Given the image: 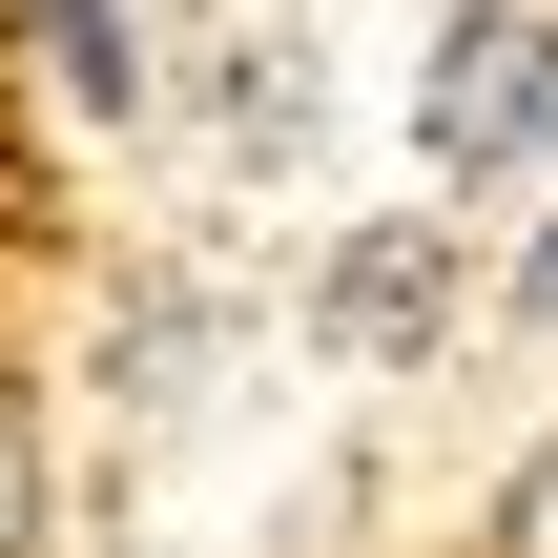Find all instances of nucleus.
Masks as SVG:
<instances>
[{
    "label": "nucleus",
    "mask_w": 558,
    "mask_h": 558,
    "mask_svg": "<svg viewBox=\"0 0 558 558\" xmlns=\"http://www.w3.org/2000/svg\"><path fill=\"white\" fill-rule=\"evenodd\" d=\"M558 145V0H456L414 62V166L435 186H518Z\"/></svg>",
    "instance_id": "1"
},
{
    "label": "nucleus",
    "mask_w": 558,
    "mask_h": 558,
    "mask_svg": "<svg viewBox=\"0 0 558 558\" xmlns=\"http://www.w3.org/2000/svg\"><path fill=\"white\" fill-rule=\"evenodd\" d=\"M435 331H456V228H435V207H373V228L311 269V352H331V373H414Z\"/></svg>",
    "instance_id": "2"
},
{
    "label": "nucleus",
    "mask_w": 558,
    "mask_h": 558,
    "mask_svg": "<svg viewBox=\"0 0 558 558\" xmlns=\"http://www.w3.org/2000/svg\"><path fill=\"white\" fill-rule=\"evenodd\" d=\"M21 41H41V83H62V104H145V21H124V0H41Z\"/></svg>",
    "instance_id": "3"
},
{
    "label": "nucleus",
    "mask_w": 558,
    "mask_h": 558,
    "mask_svg": "<svg viewBox=\"0 0 558 558\" xmlns=\"http://www.w3.org/2000/svg\"><path fill=\"white\" fill-rule=\"evenodd\" d=\"M0 558H41V414H21V373H0Z\"/></svg>",
    "instance_id": "4"
},
{
    "label": "nucleus",
    "mask_w": 558,
    "mask_h": 558,
    "mask_svg": "<svg viewBox=\"0 0 558 558\" xmlns=\"http://www.w3.org/2000/svg\"><path fill=\"white\" fill-rule=\"evenodd\" d=\"M497 558H558V435L518 456V476H497Z\"/></svg>",
    "instance_id": "5"
},
{
    "label": "nucleus",
    "mask_w": 558,
    "mask_h": 558,
    "mask_svg": "<svg viewBox=\"0 0 558 558\" xmlns=\"http://www.w3.org/2000/svg\"><path fill=\"white\" fill-rule=\"evenodd\" d=\"M518 311H538V331H558V228H538V248H518Z\"/></svg>",
    "instance_id": "6"
}]
</instances>
